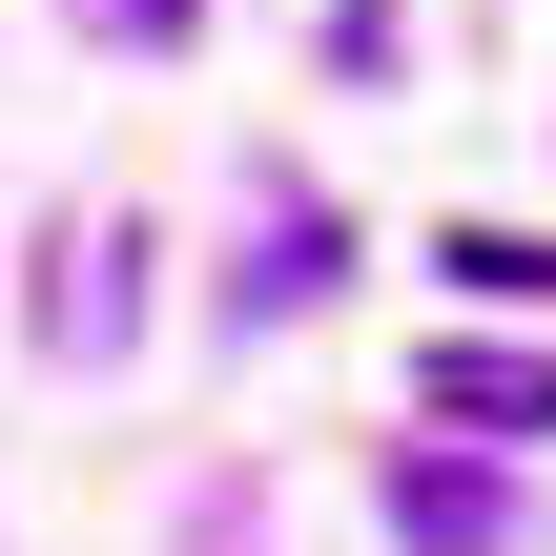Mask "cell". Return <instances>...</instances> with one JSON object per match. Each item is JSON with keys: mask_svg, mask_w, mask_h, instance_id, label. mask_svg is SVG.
Returning <instances> with one entry per match:
<instances>
[{"mask_svg": "<svg viewBox=\"0 0 556 556\" xmlns=\"http://www.w3.org/2000/svg\"><path fill=\"white\" fill-rule=\"evenodd\" d=\"M433 413H454L475 454H536V433H556V351H495V330H454V351H433Z\"/></svg>", "mask_w": 556, "mask_h": 556, "instance_id": "obj_1", "label": "cell"}, {"mask_svg": "<svg viewBox=\"0 0 556 556\" xmlns=\"http://www.w3.org/2000/svg\"><path fill=\"white\" fill-rule=\"evenodd\" d=\"M392 536H433V556H475V536H516V495H495L475 454H392Z\"/></svg>", "mask_w": 556, "mask_h": 556, "instance_id": "obj_2", "label": "cell"}, {"mask_svg": "<svg viewBox=\"0 0 556 556\" xmlns=\"http://www.w3.org/2000/svg\"><path fill=\"white\" fill-rule=\"evenodd\" d=\"M433 268H454V289H475V309H556V248H536V227H454V248H433Z\"/></svg>", "mask_w": 556, "mask_h": 556, "instance_id": "obj_3", "label": "cell"}, {"mask_svg": "<svg viewBox=\"0 0 556 556\" xmlns=\"http://www.w3.org/2000/svg\"><path fill=\"white\" fill-rule=\"evenodd\" d=\"M124 309H144V268H124V227H103V248H83V268H62V351H103V330H124Z\"/></svg>", "mask_w": 556, "mask_h": 556, "instance_id": "obj_4", "label": "cell"}, {"mask_svg": "<svg viewBox=\"0 0 556 556\" xmlns=\"http://www.w3.org/2000/svg\"><path fill=\"white\" fill-rule=\"evenodd\" d=\"M124 21H144V41H186V0H124Z\"/></svg>", "mask_w": 556, "mask_h": 556, "instance_id": "obj_5", "label": "cell"}]
</instances>
